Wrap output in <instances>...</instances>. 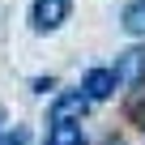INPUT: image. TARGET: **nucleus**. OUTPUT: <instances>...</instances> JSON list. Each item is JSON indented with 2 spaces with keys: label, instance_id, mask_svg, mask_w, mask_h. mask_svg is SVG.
<instances>
[{
  "label": "nucleus",
  "instance_id": "f257e3e1",
  "mask_svg": "<svg viewBox=\"0 0 145 145\" xmlns=\"http://www.w3.org/2000/svg\"><path fill=\"white\" fill-rule=\"evenodd\" d=\"M68 13H72V0H34L30 5V26L39 34H51L68 22Z\"/></svg>",
  "mask_w": 145,
  "mask_h": 145
},
{
  "label": "nucleus",
  "instance_id": "f03ea898",
  "mask_svg": "<svg viewBox=\"0 0 145 145\" xmlns=\"http://www.w3.org/2000/svg\"><path fill=\"white\" fill-rule=\"evenodd\" d=\"M111 77H115V86L137 90V86L145 81V47H128V51H120V56H115V68H111Z\"/></svg>",
  "mask_w": 145,
  "mask_h": 145
},
{
  "label": "nucleus",
  "instance_id": "7ed1b4c3",
  "mask_svg": "<svg viewBox=\"0 0 145 145\" xmlns=\"http://www.w3.org/2000/svg\"><path fill=\"white\" fill-rule=\"evenodd\" d=\"M111 90H115V77H111V68H90V72H86V81H81V94H86L90 103H103Z\"/></svg>",
  "mask_w": 145,
  "mask_h": 145
},
{
  "label": "nucleus",
  "instance_id": "20e7f679",
  "mask_svg": "<svg viewBox=\"0 0 145 145\" xmlns=\"http://www.w3.org/2000/svg\"><path fill=\"white\" fill-rule=\"evenodd\" d=\"M47 145H86V137H81V120H51V128H47Z\"/></svg>",
  "mask_w": 145,
  "mask_h": 145
},
{
  "label": "nucleus",
  "instance_id": "39448f33",
  "mask_svg": "<svg viewBox=\"0 0 145 145\" xmlns=\"http://www.w3.org/2000/svg\"><path fill=\"white\" fill-rule=\"evenodd\" d=\"M86 107H90V98H86V94H64V98H56L51 120H81V115H86Z\"/></svg>",
  "mask_w": 145,
  "mask_h": 145
},
{
  "label": "nucleus",
  "instance_id": "423d86ee",
  "mask_svg": "<svg viewBox=\"0 0 145 145\" xmlns=\"http://www.w3.org/2000/svg\"><path fill=\"white\" fill-rule=\"evenodd\" d=\"M124 30L137 34V39H145V0H132V5L124 9Z\"/></svg>",
  "mask_w": 145,
  "mask_h": 145
},
{
  "label": "nucleus",
  "instance_id": "0eeeda50",
  "mask_svg": "<svg viewBox=\"0 0 145 145\" xmlns=\"http://www.w3.org/2000/svg\"><path fill=\"white\" fill-rule=\"evenodd\" d=\"M0 145H26V132L17 128V132H5V128H0Z\"/></svg>",
  "mask_w": 145,
  "mask_h": 145
},
{
  "label": "nucleus",
  "instance_id": "6e6552de",
  "mask_svg": "<svg viewBox=\"0 0 145 145\" xmlns=\"http://www.w3.org/2000/svg\"><path fill=\"white\" fill-rule=\"evenodd\" d=\"M132 120H137V124H141V132H145V98H141V103L132 107Z\"/></svg>",
  "mask_w": 145,
  "mask_h": 145
},
{
  "label": "nucleus",
  "instance_id": "1a4fd4ad",
  "mask_svg": "<svg viewBox=\"0 0 145 145\" xmlns=\"http://www.w3.org/2000/svg\"><path fill=\"white\" fill-rule=\"evenodd\" d=\"M0 128H5V107H0Z\"/></svg>",
  "mask_w": 145,
  "mask_h": 145
},
{
  "label": "nucleus",
  "instance_id": "9d476101",
  "mask_svg": "<svg viewBox=\"0 0 145 145\" xmlns=\"http://www.w3.org/2000/svg\"><path fill=\"white\" fill-rule=\"evenodd\" d=\"M115 145H124V141H115Z\"/></svg>",
  "mask_w": 145,
  "mask_h": 145
}]
</instances>
